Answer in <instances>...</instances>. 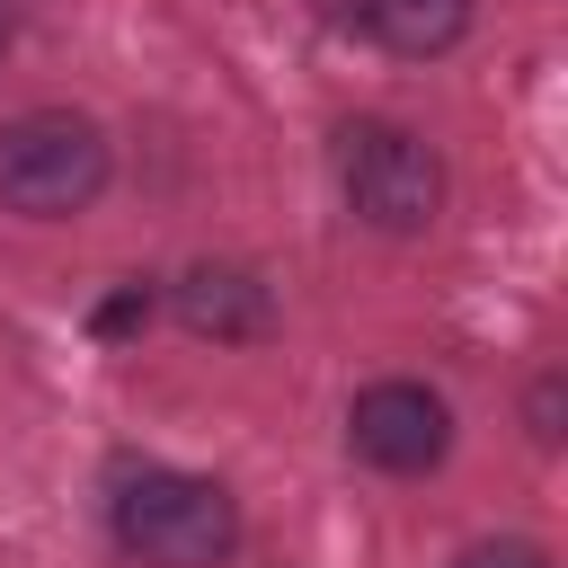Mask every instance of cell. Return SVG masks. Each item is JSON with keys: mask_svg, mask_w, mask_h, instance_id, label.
<instances>
[{"mask_svg": "<svg viewBox=\"0 0 568 568\" xmlns=\"http://www.w3.org/2000/svg\"><path fill=\"white\" fill-rule=\"evenodd\" d=\"M106 524H115V541H124L142 568H222V559L240 550V506H231V488L204 479V470H169V462L115 470Z\"/></svg>", "mask_w": 568, "mask_h": 568, "instance_id": "6da1fadb", "label": "cell"}, {"mask_svg": "<svg viewBox=\"0 0 568 568\" xmlns=\"http://www.w3.org/2000/svg\"><path fill=\"white\" fill-rule=\"evenodd\" d=\"M328 169H337L346 213H355L364 231H382V240H417V231H435V213H444V160H435V142H417V133L390 124V115L337 124Z\"/></svg>", "mask_w": 568, "mask_h": 568, "instance_id": "7a4b0ae2", "label": "cell"}, {"mask_svg": "<svg viewBox=\"0 0 568 568\" xmlns=\"http://www.w3.org/2000/svg\"><path fill=\"white\" fill-rule=\"evenodd\" d=\"M106 133L71 106H27L0 124V204L27 222H71L106 195Z\"/></svg>", "mask_w": 568, "mask_h": 568, "instance_id": "3957f363", "label": "cell"}, {"mask_svg": "<svg viewBox=\"0 0 568 568\" xmlns=\"http://www.w3.org/2000/svg\"><path fill=\"white\" fill-rule=\"evenodd\" d=\"M346 444H355V462H373L390 479H417L453 453V408L426 382H364L355 408H346Z\"/></svg>", "mask_w": 568, "mask_h": 568, "instance_id": "277c9868", "label": "cell"}, {"mask_svg": "<svg viewBox=\"0 0 568 568\" xmlns=\"http://www.w3.org/2000/svg\"><path fill=\"white\" fill-rule=\"evenodd\" d=\"M169 311L186 337H213V346H257L275 337V284L257 266H231V257H195L178 284H169Z\"/></svg>", "mask_w": 568, "mask_h": 568, "instance_id": "5b68a950", "label": "cell"}, {"mask_svg": "<svg viewBox=\"0 0 568 568\" xmlns=\"http://www.w3.org/2000/svg\"><path fill=\"white\" fill-rule=\"evenodd\" d=\"M470 9L479 0H373L364 36L382 53H399V62H435V53H453L470 36Z\"/></svg>", "mask_w": 568, "mask_h": 568, "instance_id": "8992f818", "label": "cell"}, {"mask_svg": "<svg viewBox=\"0 0 568 568\" xmlns=\"http://www.w3.org/2000/svg\"><path fill=\"white\" fill-rule=\"evenodd\" d=\"M524 426H532L541 453H559V435H568V373H541V382L524 390Z\"/></svg>", "mask_w": 568, "mask_h": 568, "instance_id": "52a82bcc", "label": "cell"}, {"mask_svg": "<svg viewBox=\"0 0 568 568\" xmlns=\"http://www.w3.org/2000/svg\"><path fill=\"white\" fill-rule=\"evenodd\" d=\"M453 568H550V550H541V541H515V532H497V541H470Z\"/></svg>", "mask_w": 568, "mask_h": 568, "instance_id": "ba28073f", "label": "cell"}, {"mask_svg": "<svg viewBox=\"0 0 568 568\" xmlns=\"http://www.w3.org/2000/svg\"><path fill=\"white\" fill-rule=\"evenodd\" d=\"M142 320H151V284H124V293H106V302H98V320H89V328H98V337H133Z\"/></svg>", "mask_w": 568, "mask_h": 568, "instance_id": "9c48e42d", "label": "cell"}, {"mask_svg": "<svg viewBox=\"0 0 568 568\" xmlns=\"http://www.w3.org/2000/svg\"><path fill=\"white\" fill-rule=\"evenodd\" d=\"M320 9V27H337V36H364V18H373V0H311Z\"/></svg>", "mask_w": 568, "mask_h": 568, "instance_id": "30bf717a", "label": "cell"}, {"mask_svg": "<svg viewBox=\"0 0 568 568\" xmlns=\"http://www.w3.org/2000/svg\"><path fill=\"white\" fill-rule=\"evenodd\" d=\"M18 44V0H0V53Z\"/></svg>", "mask_w": 568, "mask_h": 568, "instance_id": "8fae6325", "label": "cell"}]
</instances>
